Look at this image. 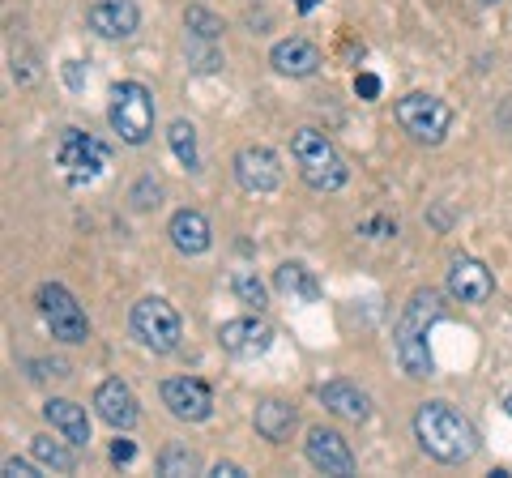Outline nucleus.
<instances>
[{
	"mask_svg": "<svg viewBox=\"0 0 512 478\" xmlns=\"http://www.w3.org/2000/svg\"><path fill=\"white\" fill-rule=\"evenodd\" d=\"M414 440L427 457L444 461V466H461L478 453V432L466 414H457L448 402H423L414 414Z\"/></svg>",
	"mask_w": 512,
	"mask_h": 478,
	"instance_id": "nucleus-1",
	"label": "nucleus"
},
{
	"mask_svg": "<svg viewBox=\"0 0 512 478\" xmlns=\"http://www.w3.org/2000/svg\"><path fill=\"white\" fill-rule=\"evenodd\" d=\"M440 295L436 291H414L410 304L402 308L397 316V329H393V350H397V363H402V372L423 380L431 376V350H427V333L431 325L440 321Z\"/></svg>",
	"mask_w": 512,
	"mask_h": 478,
	"instance_id": "nucleus-2",
	"label": "nucleus"
},
{
	"mask_svg": "<svg viewBox=\"0 0 512 478\" xmlns=\"http://www.w3.org/2000/svg\"><path fill=\"white\" fill-rule=\"evenodd\" d=\"M291 158H295L303 184H308L312 193H338V188L350 180V167H346L342 150L316 129H299L291 137Z\"/></svg>",
	"mask_w": 512,
	"mask_h": 478,
	"instance_id": "nucleus-3",
	"label": "nucleus"
},
{
	"mask_svg": "<svg viewBox=\"0 0 512 478\" xmlns=\"http://www.w3.org/2000/svg\"><path fill=\"white\" fill-rule=\"evenodd\" d=\"M111 129L124 146H146L154 133V99L141 82H120L111 90V111H107Z\"/></svg>",
	"mask_w": 512,
	"mask_h": 478,
	"instance_id": "nucleus-4",
	"label": "nucleus"
},
{
	"mask_svg": "<svg viewBox=\"0 0 512 478\" xmlns=\"http://www.w3.org/2000/svg\"><path fill=\"white\" fill-rule=\"evenodd\" d=\"M111 163V150L99 137H90L82 129H64L56 141V167L64 171L69 184H94L103 175V167Z\"/></svg>",
	"mask_w": 512,
	"mask_h": 478,
	"instance_id": "nucleus-5",
	"label": "nucleus"
},
{
	"mask_svg": "<svg viewBox=\"0 0 512 478\" xmlns=\"http://www.w3.org/2000/svg\"><path fill=\"white\" fill-rule=\"evenodd\" d=\"M133 333L137 342L154 350V355H171V350H180V338H184V325H180V312H175L167 299H141V304H133Z\"/></svg>",
	"mask_w": 512,
	"mask_h": 478,
	"instance_id": "nucleus-6",
	"label": "nucleus"
},
{
	"mask_svg": "<svg viewBox=\"0 0 512 478\" xmlns=\"http://www.w3.org/2000/svg\"><path fill=\"white\" fill-rule=\"evenodd\" d=\"M393 116L414 141L440 146V141L448 137V124H453V107H448L444 99H436V94H406V99H397Z\"/></svg>",
	"mask_w": 512,
	"mask_h": 478,
	"instance_id": "nucleus-7",
	"label": "nucleus"
},
{
	"mask_svg": "<svg viewBox=\"0 0 512 478\" xmlns=\"http://www.w3.org/2000/svg\"><path fill=\"white\" fill-rule=\"evenodd\" d=\"M39 312H43L47 329H52V338L69 342V346H77V342L90 338V321H86L82 304H77V299L64 291L60 282H43V286H39Z\"/></svg>",
	"mask_w": 512,
	"mask_h": 478,
	"instance_id": "nucleus-8",
	"label": "nucleus"
},
{
	"mask_svg": "<svg viewBox=\"0 0 512 478\" xmlns=\"http://www.w3.org/2000/svg\"><path fill=\"white\" fill-rule=\"evenodd\" d=\"M158 393H163V406L180 423H205L214 414V393L197 376H171V380H163Z\"/></svg>",
	"mask_w": 512,
	"mask_h": 478,
	"instance_id": "nucleus-9",
	"label": "nucleus"
},
{
	"mask_svg": "<svg viewBox=\"0 0 512 478\" xmlns=\"http://www.w3.org/2000/svg\"><path fill=\"white\" fill-rule=\"evenodd\" d=\"M231 171H235V184L244 188V193H256V197L274 193L282 184V163L269 146H244L231 158Z\"/></svg>",
	"mask_w": 512,
	"mask_h": 478,
	"instance_id": "nucleus-10",
	"label": "nucleus"
},
{
	"mask_svg": "<svg viewBox=\"0 0 512 478\" xmlns=\"http://www.w3.org/2000/svg\"><path fill=\"white\" fill-rule=\"evenodd\" d=\"M303 453H308V461L320 474H338V478L355 474V453H350L346 436L329 432V427H312L308 440H303Z\"/></svg>",
	"mask_w": 512,
	"mask_h": 478,
	"instance_id": "nucleus-11",
	"label": "nucleus"
},
{
	"mask_svg": "<svg viewBox=\"0 0 512 478\" xmlns=\"http://www.w3.org/2000/svg\"><path fill=\"white\" fill-rule=\"evenodd\" d=\"M94 414H99L107 427H116V432H128V427L141 419L137 393L128 389L124 380H103V385L94 389Z\"/></svg>",
	"mask_w": 512,
	"mask_h": 478,
	"instance_id": "nucleus-12",
	"label": "nucleus"
},
{
	"mask_svg": "<svg viewBox=\"0 0 512 478\" xmlns=\"http://www.w3.org/2000/svg\"><path fill=\"white\" fill-rule=\"evenodd\" d=\"M218 342L235 359H256L269 350V342H274V329L265 321H256V316H239V321H227L218 329Z\"/></svg>",
	"mask_w": 512,
	"mask_h": 478,
	"instance_id": "nucleus-13",
	"label": "nucleus"
},
{
	"mask_svg": "<svg viewBox=\"0 0 512 478\" xmlns=\"http://www.w3.org/2000/svg\"><path fill=\"white\" fill-rule=\"evenodd\" d=\"M495 291V278L483 261L474 257H457L453 269H448V295L461 299V304H487Z\"/></svg>",
	"mask_w": 512,
	"mask_h": 478,
	"instance_id": "nucleus-14",
	"label": "nucleus"
},
{
	"mask_svg": "<svg viewBox=\"0 0 512 478\" xmlns=\"http://www.w3.org/2000/svg\"><path fill=\"white\" fill-rule=\"evenodd\" d=\"M86 22L94 35H103V39H128V35H137V26H141V9H137V0H99V5L86 13Z\"/></svg>",
	"mask_w": 512,
	"mask_h": 478,
	"instance_id": "nucleus-15",
	"label": "nucleus"
},
{
	"mask_svg": "<svg viewBox=\"0 0 512 478\" xmlns=\"http://www.w3.org/2000/svg\"><path fill=\"white\" fill-rule=\"evenodd\" d=\"M167 235H171L175 252H184V257H201V252L214 244L210 218H205L201 210H180V214L167 222Z\"/></svg>",
	"mask_w": 512,
	"mask_h": 478,
	"instance_id": "nucleus-16",
	"label": "nucleus"
},
{
	"mask_svg": "<svg viewBox=\"0 0 512 478\" xmlns=\"http://www.w3.org/2000/svg\"><path fill=\"white\" fill-rule=\"evenodd\" d=\"M269 65H274L282 77H312L325 60H320V47L308 39H282L274 52H269Z\"/></svg>",
	"mask_w": 512,
	"mask_h": 478,
	"instance_id": "nucleus-17",
	"label": "nucleus"
},
{
	"mask_svg": "<svg viewBox=\"0 0 512 478\" xmlns=\"http://www.w3.org/2000/svg\"><path fill=\"white\" fill-rule=\"evenodd\" d=\"M43 419L56 427V432L69 440V444H90V419H86V406L69 402V397H52V402H43Z\"/></svg>",
	"mask_w": 512,
	"mask_h": 478,
	"instance_id": "nucleus-18",
	"label": "nucleus"
},
{
	"mask_svg": "<svg viewBox=\"0 0 512 478\" xmlns=\"http://www.w3.org/2000/svg\"><path fill=\"white\" fill-rule=\"evenodd\" d=\"M320 402H325L338 419L346 423H367V414H372V402H367V393L346 385V380H329L325 389H320Z\"/></svg>",
	"mask_w": 512,
	"mask_h": 478,
	"instance_id": "nucleus-19",
	"label": "nucleus"
},
{
	"mask_svg": "<svg viewBox=\"0 0 512 478\" xmlns=\"http://www.w3.org/2000/svg\"><path fill=\"white\" fill-rule=\"evenodd\" d=\"M256 432H261L269 444L291 440V432H295V406L278 402V397H265V402L256 406Z\"/></svg>",
	"mask_w": 512,
	"mask_h": 478,
	"instance_id": "nucleus-20",
	"label": "nucleus"
},
{
	"mask_svg": "<svg viewBox=\"0 0 512 478\" xmlns=\"http://www.w3.org/2000/svg\"><path fill=\"white\" fill-rule=\"evenodd\" d=\"M274 286L282 295H291V299H303V304H316L320 299V282L312 278V269H303L299 261H286L274 269Z\"/></svg>",
	"mask_w": 512,
	"mask_h": 478,
	"instance_id": "nucleus-21",
	"label": "nucleus"
},
{
	"mask_svg": "<svg viewBox=\"0 0 512 478\" xmlns=\"http://www.w3.org/2000/svg\"><path fill=\"white\" fill-rule=\"evenodd\" d=\"M73 449H77V444H73ZM73 449H69V444H60V440H52V436H35V440H30V453H35V461H39V466H47V470H56V474H73L77 470Z\"/></svg>",
	"mask_w": 512,
	"mask_h": 478,
	"instance_id": "nucleus-22",
	"label": "nucleus"
},
{
	"mask_svg": "<svg viewBox=\"0 0 512 478\" xmlns=\"http://www.w3.org/2000/svg\"><path fill=\"white\" fill-rule=\"evenodd\" d=\"M9 73H13V82H18L22 90H35L43 82V65H39V56L30 52L26 43H13L9 47Z\"/></svg>",
	"mask_w": 512,
	"mask_h": 478,
	"instance_id": "nucleus-23",
	"label": "nucleus"
},
{
	"mask_svg": "<svg viewBox=\"0 0 512 478\" xmlns=\"http://www.w3.org/2000/svg\"><path fill=\"white\" fill-rule=\"evenodd\" d=\"M184 26H188V35L201 39V43H218L222 30H227V26H222V18H214L205 5H188L184 9Z\"/></svg>",
	"mask_w": 512,
	"mask_h": 478,
	"instance_id": "nucleus-24",
	"label": "nucleus"
},
{
	"mask_svg": "<svg viewBox=\"0 0 512 478\" xmlns=\"http://www.w3.org/2000/svg\"><path fill=\"white\" fill-rule=\"evenodd\" d=\"M197 470H201V457L192 453L188 444H167L163 457H158V474H167V478H184Z\"/></svg>",
	"mask_w": 512,
	"mask_h": 478,
	"instance_id": "nucleus-25",
	"label": "nucleus"
},
{
	"mask_svg": "<svg viewBox=\"0 0 512 478\" xmlns=\"http://www.w3.org/2000/svg\"><path fill=\"white\" fill-rule=\"evenodd\" d=\"M167 141H171V150H175V158L188 167V171H197V129H192L188 120H175L171 129H167Z\"/></svg>",
	"mask_w": 512,
	"mask_h": 478,
	"instance_id": "nucleus-26",
	"label": "nucleus"
},
{
	"mask_svg": "<svg viewBox=\"0 0 512 478\" xmlns=\"http://www.w3.org/2000/svg\"><path fill=\"white\" fill-rule=\"evenodd\" d=\"M231 291H235V299H239V304H248V308H256V312H261L265 308V286L261 282H256L252 274H248V269H239V274H231Z\"/></svg>",
	"mask_w": 512,
	"mask_h": 478,
	"instance_id": "nucleus-27",
	"label": "nucleus"
},
{
	"mask_svg": "<svg viewBox=\"0 0 512 478\" xmlns=\"http://www.w3.org/2000/svg\"><path fill=\"white\" fill-rule=\"evenodd\" d=\"M355 94H359L363 103H376L380 99V77L376 73H359L355 77Z\"/></svg>",
	"mask_w": 512,
	"mask_h": 478,
	"instance_id": "nucleus-28",
	"label": "nucleus"
},
{
	"mask_svg": "<svg viewBox=\"0 0 512 478\" xmlns=\"http://www.w3.org/2000/svg\"><path fill=\"white\" fill-rule=\"evenodd\" d=\"M133 205H137V210H154V205H158V184L154 180H141L133 188Z\"/></svg>",
	"mask_w": 512,
	"mask_h": 478,
	"instance_id": "nucleus-29",
	"label": "nucleus"
},
{
	"mask_svg": "<svg viewBox=\"0 0 512 478\" xmlns=\"http://www.w3.org/2000/svg\"><path fill=\"white\" fill-rule=\"evenodd\" d=\"M133 457H137V444L133 440H116V444H111V461H116V466H128Z\"/></svg>",
	"mask_w": 512,
	"mask_h": 478,
	"instance_id": "nucleus-30",
	"label": "nucleus"
},
{
	"mask_svg": "<svg viewBox=\"0 0 512 478\" xmlns=\"http://www.w3.org/2000/svg\"><path fill=\"white\" fill-rule=\"evenodd\" d=\"M5 474H9V478H39L35 466H30V461H18V457L5 461Z\"/></svg>",
	"mask_w": 512,
	"mask_h": 478,
	"instance_id": "nucleus-31",
	"label": "nucleus"
},
{
	"mask_svg": "<svg viewBox=\"0 0 512 478\" xmlns=\"http://www.w3.org/2000/svg\"><path fill=\"white\" fill-rule=\"evenodd\" d=\"M210 474H214V478H239L244 470H239V466H231V461H218V466H214Z\"/></svg>",
	"mask_w": 512,
	"mask_h": 478,
	"instance_id": "nucleus-32",
	"label": "nucleus"
},
{
	"mask_svg": "<svg viewBox=\"0 0 512 478\" xmlns=\"http://www.w3.org/2000/svg\"><path fill=\"white\" fill-rule=\"evenodd\" d=\"M64 77H69V86L77 90V86H82V65H77V60H69V65H64Z\"/></svg>",
	"mask_w": 512,
	"mask_h": 478,
	"instance_id": "nucleus-33",
	"label": "nucleus"
},
{
	"mask_svg": "<svg viewBox=\"0 0 512 478\" xmlns=\"http://www.w3.org/2000/svg\"><path fill=\"white\" fill-rule=\"evenodd\" d=\"M295 9H299V13H308V9H316V0H295Z\"/></svg>",
	"mask_w": 512,
	"mask_h": 478,
	"instance_id": "nucleus-34",
	"label": "nucleus"
},
{
	"mask_svg": "<svg viewBox=\"0 0 512 478\" xmlns=\"http://www.w3.org/2000/svg\"><path fill=\"white\" fill-rule=\"evenodd\" d=\"M504 410H508V414H512V393H508V402H504Z\"/></svg>",
	"mask_w": 512,
	"mask_h": 478,
	"instance_id": "nucleus-35",
	"label": "nucleus"
},
{
	"mask_svg": "<svg viewBox=\"0 0 512 478\" xmlns=\"http://www.w3.org/2000/svg\"><path fill=\"white\" fill-rule=\"evenodd\" d=\"M483 5H495V0H483Z\"/></svg>",
	"mask_w": 512,
	"mask_h": 478,
	"instance_id": "nucleus-36",
	"label": "nucleus"
}]
</instances>
